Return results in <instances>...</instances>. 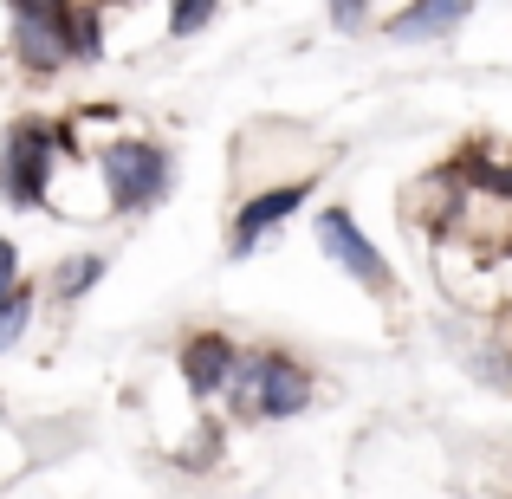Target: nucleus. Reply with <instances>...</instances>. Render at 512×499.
<instances>
[{"mask_svg":"<svg viewBox=\"0 0 512 499\" xmlns=\"http://www.w3.org/2000/svg\"><path fill=\"white\" fill-rule=\"evenodd\" d=\"M13 13V52L26 72H59L65 59H98V20L72 7V0H7Z\"/></svg>","mask_w":512,"mask_h":499,"instance_id":"nucleus-1","label":"nucleus"},{"mask_svg":"<svg viewBox=\"0 0 512 499\" xmlns=\"http://www.w3.org/2000/svg\"><path fill=\"white\" fill-rule=\"evenodd\" d=\"M234 402L240 415H260V422H292V415L312 402V376H305L299 357L286 350H253V357H234Z\"/></svg>","mask_w":512,"mask_h":499,"instance_id":"nucleus-2","label":"nucleus"},{"mask_svg":"<svg viewBox=\"0 0 512 499\" xmlns=\"http://www.w3.org/2000/svg\"><path fill=\"white\" fill-rule=\"evenodd\" d=\"M59 150H65V137L52 124L20 117V124L7 130V143H0V195H7L13 208H39V201H46V182H52Z\"/></svg>","mask_w":512,"mask_h":499,"instance_id":"nucleus-3","label":"nucleus"},{"mask_svg":"<svg viewBox=\"0 0 512 499\" xmlns=\"http://www.w3.org/2000/svg\"><path fill=\"white\" fill-rule=\"evenodd\" d=\"M98 169H104V188H111V208H124V214L156 208V201L169 195V182H175L169 150H163V143H143V137L104 143V150H98Z\"/></svg>","mask_w":512,"mask_h":499,"instance_id":"nucleus-4","label":"nucleus"},{"mask_svg":"<svg viewBox=\"0 0 512 499\" xmlns=\"http://www.w3.org/2000/svg\"><path fill=\"white\" fill-rule=\"evenodd\" d=\"M318 247H325V253H331V266H344L357 286L389 292V260L370 247V234H363V227L350 221L344 208H325V214H318Z\"/></svg>","mask_w":512,"mask_h":499,"instance_id":"nucleus-5","label":"nucleus"},{"mask_svg":"<svg viewBox=\"0 0 512 499\" xmlns=\"http://www.w3.org/2000/svg\"><path fill=\"white\" fill-rule=\"evenodd\" d=\"M299 201H312V182H279V188H266V195H253L247 208L234 214L227 253H234V260H247V253H253V240H260L266 227H279L286 214H299Z\"/></svg>","mask_w":512,"mask_h":499,"instance_id":"nucleus-6","label":"nucleus"},{"mask_svg":"<svg viewBox=\"0 0 512 499\" xmlns=\"http://www.w3.org/2000/svg\"><path fill=\"white\" fill-rule=\"evenodd\" d=\"M234 337H221V331H195L182 344V383L195 389V396H221L227 389V376H234Z\"/></svg>","mask_w":512,"mask_h":499,"instance_id":"nucleus-7","label":"nucleus"},{"mask_svg":"<svg viewBox=\"0 0 512 499\" xmlns=\"http://www.w3.org/2000/svg\"><path fill=\"white\" fill-rule=\"evenodd\" d=\"M474 7L480 0H409V7L389 20V39H448Z\"/></svg>","mask_w":512,"mask_h":499,"instance_id":"nucleus-8","label":"nucleus"},{"mask_svg":"<svg viewBox=\"0 0 512 499\" xmlns=\"http://www.w3.org/2000/svg\"><path fill=\"white\" fill-rule=\"evenodd\" d=\"M98 279H104V260H98V253H72V260L59 266V279H52V292H59V305H72L78 292H91Z\"/></svg>","mask_w":512,"mask_h":499,"instance_id":"nucleus-9","label":"nucleus"},{"mask_svg":"<svg viewBox=\"0 0 512 499\" xmlns=\"http://www.w3.org/2000/svg\"><path fill=\"white\" fill-rule=\"evenodd\" d=\"M26 318H33V292H26L20 279H13V286L0 292V350H13V344H20Z\"/></svg>","mask_w":512,"mask_h":499,"instance_id":"nucleus-10","label":"nucleus"},{"mask_svg":"<svg viewBox=\"0 0 512 499\" xmlns=\"http://www.w3.org/2000/svg\"><path fill=\"white\" fill-rule=\"evenodd\" d=\"M214 7H221V0H175V7H169V33H175V39L201 33V26L214 20Z\"/></svg>","mask_w":512,"mask_h":499,"instance_id":"nucleus-11","label":"nucleus"},{"mask_svg":"<svg viewBox=\"0 0 512 499\" xmlns=\"http://www.w3.org/2000/svg\"><path fill=\"white\" fill-rule=\"evenodd\" d=\"M331 7V26H338V33H357L363 20H370V0H325Z\"/></svg>","mask_w":512,"mask_h":499,"instance_id":"nucleus-12","label":"nucleus"},{"mask_svg":"<svg viewBox=\"0 0 512 499\" xmlns=\"http://www.w3.org/2000/svg\"><path fill=\"white\" fill-rule=\"evenodd\" d=\"M13 279H20V253H13V240L0 234V292H7Z\"/></svg>","mask_w":512,"mask_h":499,"instance_id":"nucleus-13","label":"nucleus"},{"mask_svg":"<svg viewBox=\"0 0 512 499\" xmlns=\"http://www.w3.org/2000/svg\"><path fill=\"white\" fill-rule=\"evenodd\" d=\"M117 7H124V0H117Z\"/></svg>","mask_w":512,"mask_h":499,"instance_id":"nucleus-14","label":"nucleus"}]
</instances>
